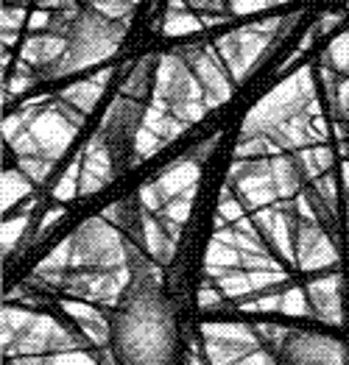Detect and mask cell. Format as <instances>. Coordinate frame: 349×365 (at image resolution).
Listing matches in <instances>:
<instances>
[{"label": "cell", "mask_w": 349, "mask_h": 365, "mask_svg": "<svg viewBox=\"0 0 349 365\" xmlns=\"http://www.w3.org/2000/svg\"><path fill=\"white\" fill-rule=\"evenodd\" d=\"M285 365H344L347 349L321 335H290L283 340Z\"/></svg>", "instance_id": "6da1fadb"}]
</instances>
